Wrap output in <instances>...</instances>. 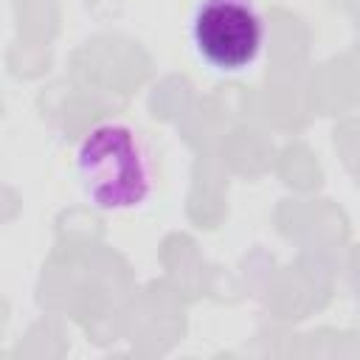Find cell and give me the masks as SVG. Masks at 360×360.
<instances>
[{
    "label": "cell",
    "mask_w": 360,
    "mask_h": 360,
    "mask_svg": "<svg viewBox=\"0 0 360 360\" xmlns=\"http://www.w3.org/2000/svg\"><path fill=\"white\" fill-rule=\"evenodd\" d=\"M76 177L98 211H132L155 188L149 146L121 121H104L84 132L76 146Z\"/></svg>",
    "instance_id": "obj_1"
},
{
    "label": "cell",
    "mask_w": 360,
    "mask_h": 360,
    "mask_svg": "<svg viewBox=\"0 0 360 360\" xmlns=\"http://www.w3.org/2000/svg\"><path fill=\"white\" fill-rule=\"evenodd\" d=\"M197 56L222 73L250 68L264 48V14L256 0H200L188 22Z\"/></svg>",
    "instance_id": "obj_2"
}]
</instances>
